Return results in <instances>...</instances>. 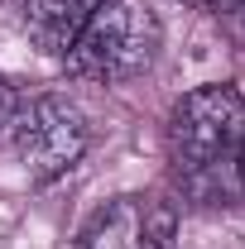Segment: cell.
I'll return each instance as SVG.
<instances>
[{
    "mask_svg": "<svg viewBox=\"0 0 245 249\" xmlns=\"http://www.w3.org/2000/svg\"><path fill=\"white\" fill-rule=\"evenodd\" d=\"M168 182L192 206H245V91L207 82L187 91L163 124Z\"/></svg>",
    "mask_w": 245,
    "mask_h": 249,
    "instance_id": "obj_1",
    "label": "cell"
},
{
    "mask_svg": "<svg viewBox=\"0 0 245 249\" xmlns=\"http://www.w3.org/2000/svg\"><path fill=\"white\" fill-rule=\"evenodd\" d=\"M159 43H163V29L144 0H101L87 29L77 34V43L67 48L62 67H67V77L116 87L149 67Z\"/></svg>",
    "mask_w": 245,
    "mask_h": 249,
    "instance_id": "obj_2",
    "label": "cell"
},
{
    "mask_svg": "<svg viewBox=\"0 0 245 249\" xmlns=\"http://www.w3.org/2000/svg\"><path fill=\"white\" fill-rule=\"evenodd\" d=\"M10 134H15V154H20V163L34 182H53L62 173H72L87 154V144H92L87 115L67 96H53V91L24 101Z\"/></svg>",
    "mask_w": 245,
    "mask_h": 249,
    "instance_id": "obj_3",
    "label": "cell"
},
{
    "mask_svg": "<svg viewBox=\"0 0 245 249\" xmlns=\"http://www.w3.org/2000/svg\"><path fill=\"white\" fill-rule=\"evenodd\" d=\"M178 206L163 192H125L106 201L77 235V249H173Z\"/></svg>",
    "mask_w": 245,
    "mask_h": 249,
    "instance_id": "obj_4",
    "label": "cell"
},
{
    "mask_svg": "<svg viewBox=\"0 0 245 249\" xmlns=\"http://www.w3.org/2000/svg\"><path fill=\"white\" fill-rule=\"evenodd\" d=\"M96 5H101V0H24L20 24H24V34L34 38L39 53L67 58V48L77 43V34L87 29V19H92Z\"/></svg>",
    "mask_w": 245,
    "mask_h": 249,
    "instance_id": "obj_5",
    "label": "cell"
},
{
    "mask_svg": "<svg viewBox=\"0 0 245 249\" xmlns=\"http://www.w3.org/2000/svg\"><path fill=\"white\" fill-rule=\"evenodd\" d=\"M20 106H24V96L15 91V82L0 72V134H5V129H15V115H20Z\"/></svg>",
    "mask_w": 245,
    "mask_h": 249,
    "instance_id": "obj_6",
    "label": "cell"
},
{
    "mask_svg": "<svg viewBox=\"0 0 245 249\" xmlns=\"http://www.w3.org/2000/svg\"><path fill=\"white\" fill-rule=\"evenodd\" d=\"M183 5H192V10H202V15H231V10H241L245 0H183Z\"/></svg>",
    "mask_w": 245,
    "mask_h": 249,
    "instance_id": "obj_7",
    "label": "cell"
},
{
    "mask_svg": "<svg viewBox=\"0 0 245 249\" xmlns=\"http://www.w3.org/2000/svg\"><path fill=\"white\" fill-rule=\"evenodd\" d=\"M226 24H231V34H236V38L245 43V5H241V10H231V15H226Z\"/></svg>",
    "mask_w": 245,
    "mask_h": 249,
    "instance_id": "obj_8",
    "label": "cell"
}]
</instances>
